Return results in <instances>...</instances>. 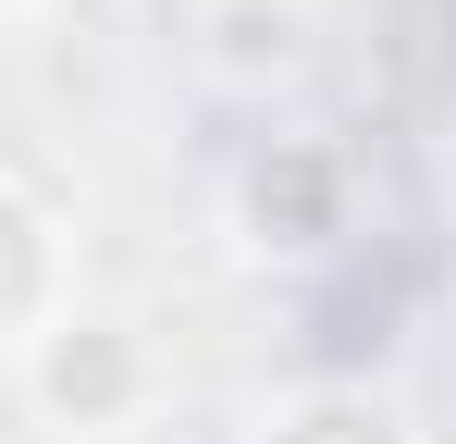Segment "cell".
<instances>
[{"label":"cell","mask_w":456,"mask_h":444,"mask_svg":"<svg viewBox=\"0 0 456 444\" xmlns=\"http://www.w3.org/2000/svg\"><path fill=\"white\" fill-rule=\"evenodd\" d=\"M259 444H407V432H395V407L346 395V382H321V395H297V407H284Z\"/></svg>","instance_id":"4"},{"label":"cell","mask_w":456,"mask_h":444,"mask_svg":"<svg viewBox=\"0 0 456 444\" xmlns=\"http://www.w3.org/2000/svg\"><path fill=\"white\" fill-rule=\"evenodd\" d=\"M0 12H25V0H0Z\"/></svg>","instance_id":"5"},{"label":"cell","mask_w":456,"mask_h":444,"mask_svg":"<svg viewBox=\"0 0 456 444\" xmlns=\"http://www.w3.org/2000/svg\"><path fill=\"white\" fill-rule=\"evenodd\" d=\"M25 370H37V407H50V420H75V432L124 420V407L149 395V358H136V333H124V321H86V308H62V321L25 346Z\"/></svg>","instance_id":"1"},{"label":"cell","mask_w":456,"mask_h":444,"mask_svg":"<svg viewBox=\"0 0 456 444\" xmlns=\"http://www.w3.org/2000/svg\"><path fill=\"white\" fill-rule=\"evenodd\" d=\"M210 37H223V50H210L223 74H297L308 62V12L297 0H223Z\"/></svg>","instance_id":"3"},{"label":"cell","mask_w":456,"mask_h":444,"mask_svg":"<svg viewBox=\"0 0 456 444\" xmlns=\"http://www.w3.org/2000/svg\"><path fill=\"white\" fill-rule=\"evenodd\" d=\"M62 321V234L25 185H0V346H37Z\"/></svg>","instance_id":"2"}]
</instances>
